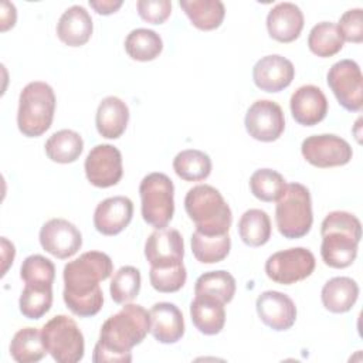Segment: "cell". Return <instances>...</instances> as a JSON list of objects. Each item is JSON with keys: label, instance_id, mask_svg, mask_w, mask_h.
<instances>
[{"label": "cell", "instance_id": "cell-16", "mask_svg": "<svg viewBox=\"0 0 363 363\" xmlns=\"http://www.w3.org/2000/svg\"><path fill=\"white\" fill-rule=\"evenodd\" d=\"M255 309L261 322L277 332L291 329L296 320V306L294 301L279 291H265L259 294Z\"/></svg>", "mask_w": 363, "mask_h": 363}, {"label": "cell", "instance_id": "cell-29", "mask_svg": "<svg viewBox=\"0 0 363 363\" xmlns=\"http://www.w3.org/2000/svg\"><path fill=\"white\" fill-rule=\"evenodd\" d=\"M47 350L37 328H23L17 330L10 343V354L18 363H35L45 356Z\"/></svg>", "mask_w": 363, "mask_h": 363}, {"label": "cell", "instance_id": "cell-21", "mask_svg": "<svg viewBox=\"0 0 363 363\" xmlns=\"http://www.w3.org/2000/svg\"><path fill=\"white\" fill-rule=\"evenodd\" d=\"M150 333L163 343L170 345L179 342L184 335V319L182 311L170 302H157L149 311Z\"/></svg>", "mask_w": 363, "mask_h": 363}, {"label": "cell", "instance_id": "cell-3", "mask_svg": "<svg viewBox=\"0 0 363 363\" xmlns=\"http://www.w3.org/2000/svg\"><path fill=\"white\" fill-rule=\"evenodd\" d=\"M320 255L325 265L336 269L350 267L362 238L360 220L347 211L329 213L320 225Z\"/></svg>", "mask_w": 363, "mask_h": 363}, {"label": "cell", "instance_id": "cell-20", "mask_svg": "<svg viewBox=\"0 0 363 363\" xmlns=\"http://www.w3.org/2000/svg\"><path fill=\"white\" fill-rule=\"evenodd\" d=\"M302 10L289 1L275 4L267 16V30L271 38L279 43L295 41L303 28Z\"/></svg>", "mask_w": 363, "mask_h": 363}, {"label": "cell", "instance_id": "cell-39", "mask_svg": "<svg viewBox=\"0 0 363 363\" xmlns=\"http://www.w3.org/2000/svg\"><path fill=\"white\" fill-rule=\"evenodd\" d=\"M150 285L163 294H172L182 289L187 279V271L184 264L167 268H156L150 267L149 271Z\"/></svg>", "mask_w": 363, "mask_h": 363}, {"label": "cell", "instance_id": "cell-6", "mask_svg": "<svg viewBox=\"0 0 363 363\" xmlns=\"http://www.w3.org/2000/svg\"><path fill=\"white\" fill-rule=\"evenodd\" d=\"M275 221L278 231L289 240L305 237L312 227V200L308 187L289 183L277 200Z\"/></svg>", "mask_w": 363, "mask_h": 363}, {"label": "cell", "instance_id": "cell-24", "mask_svg": "<svg viewBox=\"0 0 363 363\" xmlns=\"http://www.w3.org/2000/svg\"><path fill=\"white\" fill-rule=\"evenodd\" d=\"M190 318L200 333L217 335L225 325L224 303L210 296L196 295L190 303Z\"/></svg>", "mask_w": 363, "mask_h": 363}, {"label": "cell", "instance_id": "cell-26", "mask_svg": "<svg viewBox=\"0 0 363 363\" xmlns=\"http://www.w3.org/2000/svg\"><path fill=\"white\" fill-rule=\"evenodd\" d=\"M179 4L191 24L203 31L218 28L225 16V7L220 0H182Z\"/></svg>", "mask_w": 363, "mask_h": 363}, {"label": "cell", "instance_id": "cell-9", "mask_svg": "<svg viewBox=\"0 0 363 363\" xmlns=\"http://www.w3.org/2000/svg\"><path fill=\"white\" fill-rule=\"evenodd\" d=\"M315 255L305 247H294L274 252L265 261L267 277L281 285H292L312 275Z\"/></svg>", "mask_w": 363, "mask_h": 363}, {"label": "cell", "instance_id": "cell-10", "mask_svg": "<svg viewBox=\"0 0 363 363\" xmlns=\"http://www.w3.org/2000/svg\"><path fill=\"white\" fill-rule=\"evenodd\" d=\"M328 85L337 102L350 112H360L363 106V77L353 60L335 62L326 75Z\"/></svg>", "mask_w": 363, "mask_h": 363}, {"label": "cell", "instance_id": "cell-13", "mask_svg": "<svg viewBox=\"0 0 363 363\" xmlns=\"http://www.w3.org/2000/svg\"><path fill=\"white\" fill-rule=\"evenodd\" d=\"M245 129L251 138L259 142H274L285 129L282 108L269 99L255 101L245 113Z\"/></svg>", "mask_w": 363, "mask_h": 363}, {"label": "cell", "instance_id": "cell-37", "mask_svg": "<svg viewBox=\"0 0 363 363\" xmlns=\"http://www.w3.org/2000/svg\"><path fill=\"white\" fill-rule=\"evenodd\" d=\"M140 271L132 265L121 267L112 277L109 292L116 303H129L140 291Z\"/></svg>", "mask_w": 363, "mask_h": 363}, {"label": "cell", "instance_id": "cell-18", "mask_svg": "<svg viewBox=\"0 0 363 363\" xmlns=\"http://www.w3.org/2000/svg\"><path fill=\"white\" fill-rule=\"evenodd\" d=\"M133 217V203L129 197L113 196L102 200L94 211V227L104 235L122 233Z\"/></svg>", "mask_w": 363, "mask_h": 363}, {"label": "cell", "instance_id": "cell-23", "mask_svg": "<svg viewBox=\"0 0 363 363\" xmlns=\"http://www.w3.org/2000/svg\"><path fill=\"white\" fill-rule=\"evenodd\" d=\"M129 122V108L118 96L104 98L96 109L95 125L102 138L118 139L126 130Z\"/></svg>", "mask_w": 363, "mask_h": 363}, {"label": "cell", "instance_id": "cell-1", "mask_svg": "<svg viewBox=\"0 0 363 363\" xmlns=\"http://www.w3.org/2000/svg\"><path fill=\"white\" fill-rule=\"evenodd\" d=\"M113 272V264L102 251H86L64 267L62 298L67 308L79 318L96 315L104 303L99 286Z\"/></svg>", "mask_w": 363, "mask_h": 363}, {"label": "cell", "instance_id": "cell-17", "mask_svg": "<svg viewBox=\"0 0 363 363\" xmlns=\"http://www.w3.org/2000/svg\"><path fill=\"white\" fill-rule=\"evenodd\" d=\"M295 77L294 64L278 54L259 58L252 68V81L265 92H279L288 88Z\"/></svg>", "mask_w": 363, "mask_h": 363}, {"label": "cell", "instance_id": "cell-4", "mask_svg": "<svg viewBox=\"0 0 363 363\" xmlns=\"http://www.w3.org/2000/svg\"><path fill=\"white\" fill-rule=\"evenodd\" d=\"M184 210L196 224V230L206 235L227 234L233 213L223 194L210 184L191 187L184 197Z\"/></svg>", "mask_w": 363, "mask_h": 363}, {"label": "cell", "instance_id": "cell-25", "mask_svg": "<svg viewBox=\"0 0 363 363\" xmlns=\"http://www.w3.org/2000/svg\"><path fill=\"white\" fill-rule=\"evenodd\" d=\"M359 296V285L349 277L330 278L320 291V299L332 313L349 312Z\"/></svg>", "mask_w": 363, "mask_h": 363}, {"label": "cell", "instance_id": "cell-15", "mask_svg": "<svg viewBox=\"0 0 363 363\" xmlns=\"http://www.w3.org/2000/svg\"><path fill=\"white\" fill-rule=\"evenodd\" d=\"M145 257L150 267L167 268L183 264L184 242L174 228L155 230L145 242Z\"/></svg>", "mask_w": 363, "mask_h": 363}, {"label": "cell", "instance_id": "cell-43", "mask_svg": "<svg viewBox=\"0 0 363 363\" xmlns=\"http://www.w3.org/2000/svg\"><path fill=\"white\" fill-rule=\"evenodd\" d=\"M0 18H1V31H7L9 28L14 27L17 13H16V7L13 3H9V1L1 3V17Z\"/></svg>", "mask_w": 363, "mask_h": 363}, {"label": "cell", "instance_id": "cell-27", "mask_svg": "<svg viewBox=\"0 0 363 363\" xmlns=\"http://www.w3.org/2000/svg\"><path fill=\"white\" fill-rule=\"evenodd\" d=\"M44 149L50 160L67 164L75 162L81 156L84 150V140L78 132L61 129L47 139Z\"/></svg>", "mask_w": 363, "mask_h": 363}, {"label": "cell", "instance_id": "cell-28", "mask_svg": "<svg viewBox=\"0 0 363 363\" xmlns=\"http://www.w3.org/2000/svg\"><path fill=\"white\" fill-rule=\"evenodd\" d=\"M272 227L269 216L259 208H250L238 220V234L248 247H261L271 238Z\"/></svg>", "mask_w": 363, "mask_h": 363}, {"label": "cell", "instance_id": "cell-30", "mask_svg": "<svg viewBox=\"0 0 363 363\" xmlns=\"http://www.w3.org/2000/svg\"><path fill=\"white\" fill-rule=\"evenodd\" d=\"M191 252L201 264H216L227 258L231 250V238L227 234L206 235L197 230L191 234Z\"/></svg>", "mask_w": 363, "mask_h": 363}, {"label": "cell", "instance_id": "cell-22", "mask_svg": "<svg viewBox=\"0 0 363 363\" xmlns=\"http://www.w3.org/2000/svg\"><path fill=\"white\" fill-rule=\"evenodd\" d=\"M92 30L94 23L91 14L78 4L67 9L57 23V35L68 47L86 44L92 35Z\"/></svg>", "mask_w": 363, "mask_h": 363}, {"label": "cell", "instance_id": "cell-32", "mask_svg": "<svg viewBox=\"0 0 363 363\" xmlns=\"http://www.w3.org/2000/svg\"><path fill=\"white\" fill-rule=\"evenodd\" d=\"M162 50V37L150 28H135L125 38V51L136 61H153L159 57Z\"/></svg>", "mask_w": 363, "mask_h": 363}, {"label": "cell", "instance_id": "cell-34", "mask_svg": "<svg viewBox=\"0 0 363 363\" xmlns=\"http://www.w3.org/2000/svg\"><path fill=\"white\" fill-rule=\"evenodd\" d=\"M343 38L332 21H320L312 27L308 35V47L312 54L320 58L336 55L343 48Z\"/></svg>", "mask_w": 363, "mask_h": 363}, {"label": "cell", "instance_id": "cell-33", "mask_svg": "<svg viewBox=\"0 0 363 363\" xmlns=\"http://www.w3.org/2000/svg\"><path fill=\"white\" fill-rule=\"evenodd\" d=\"M174 173L186 182H200L211 173V159L199 149H186L173 159Z\"/></svg>", "mask_w": 363, "mask_h": 363}, {"label": "cell", "instance_id": "cell-35", "mask_svg": "<svg viewBox=\"0 0 363 363\" xmlns=\"http://www.w3.org/2000/svg\"><path fill=\"white\" fill-rule=\"evenodd\" d=\"M51 305L52 285H24L18 299V306L23 316L33 320L40 319L51 309Z\"/></svg>", "mask_w": 363, "mask_h": 363}, {"label": "cell", "instance_id": "cell-11", "mask_svg": "<svg viewBox=\"0 0 363 363\" xmlns=\"http://www.w3.org/2000/svg\"><path fill=\"white\" fill-rule=\"evenodd\" d=\"M301 153L309 164L320 169L345 166L353 156L349 142L332 133L308 136L301 145Z\"/></svg>", "mask_w": 363, "mask_h": 363}, {"label": "cell", "instance_id": "cell-42", "mask_svg": "<svg viewBox=\"0 0 363 363\" xmlns=\"http://www.w3.org/2000/svg\"><path fill=\"white\" fill-rule=\"evenodd\" d=\"M89 6L102 16H109L118 11L122 6V0H89Z\"/></svg>", "mask_w": 363, "mask_h": 363}, {"label": "cell", "instance_id": "cell-44", "mask_svg": "<svg viewBox=\"0 0 363 363\" xmlns=\"http://www.w3.org/2000/svg\"><path fill=\"white\" fill-rule=\"evenodd\" d=\"M1 252H3V269H1V277L6 275L7 269H9V265L13 264V259H14V254H16V250H14V245L6 238V237H1Z\"/></svg>", "mask_w": 363, "mask_h": 363}, {"label": "cell", "instance_id": "cell-2", "mask_svg": "<svg viewBox=\"0 0 363 363\" xmlns=\"http://www.w3.org/2000/svg\"><path fill=\"white\" fill-rule=\"evenodd\" d=\"M149 332V312L142 305L125 303L119 312L102 323L92 360L95 363L132 362V347L140 345Z\"/></svg>", "mask_w": 363, "mask_h": 363}, {"label": "cell", "instance_id": "cell-41", "mask_svg": "<svg viewBox=\"0 0 363 363\" xmlns=\"http://www.w3.org/2000/svg\"><path fill=\"white\" fill-rule=\"evenodd\" d=\"M136 7L140 18L150 24L164 23L172 13V3L169 0H139Z\"/></svg>", "mask_w": 363, "mask_h": 363}, {"label": "cell", "instance_id": "cell-36", "mask_svg": "<svg viewBox=\"0 0 363 363\" xmlns=\"http://www.w3.org/2000/svg\"><path fill=\"white\" fill-rule=\"evenodd\" d=\"M285 179L272 169H258L250 177V190L261 201H277L285 190Z\"/></svg>", "mask_w": 363, "mask_h": 363}, {"label": "cell", "instance_id": "cell-5", "mask_svg": "<svg viewBox=\"0 0 363 363\" xmlns=\"http://www.w3.org/2000/svg\"><path fill=\"white\" fill-rule=\"evenodd\" d=\"M55 94L43 81L27 84L18 96L17 126L27 138H38L45 133L54 119Z\"/></svg>", "mask_w": 363, "mask_h": 363}, {"label": "cell", "instance_id": "cell-7", "mask_svg": "<svg viewBox=\"0 0 363 363\" xmlns=\"http://www.w3.org/2000/svg\"><path fill=\"white\" fill-rule=\"evenodd\" d=\"M139 196L143 220L156 230L166 228L174 214V186L170 177L160 172L149 173L139 184Z\"/></svg>", "mask_w": 363, "mask_h": 363}, {"label": "cell", "instance_id": "cell-38", "mask_svg": "<svg viewBox=\"0 0 363 363\" xmlns=\"http://www.w3.org/2000/svg\"><path fill=\"white\" fill-rule=\"evenodd\" d=\"M20 278L30 285H52L55 278V267L51 259L34 254L28 255L20 268Z\"/></svg>", "mask_w": 363, "mask_h": 363}, {"label": "cell", "instance_id": "cell-14", "mask_svg": "<svg viewBox=\"0 0 363 363\" xmlns=\"http://www.w3.org/2000/svg\"><path fill=\"white\" fill-rule=\"evenodd\" d=\"M38 238L43 250L60 259L75 255L82 245L81 231L65 218H51L44 223Z\"/></svg>", "mask_w": 363, "mask_h": 363}, {"label": "cell", "instance_id": "cell-40", "mask_svg": "<svg viewBox=\"0 0 363 363\" xmlns=\"http://www.w3.org/2000/svg\"><path fill=\"white\" fill-rule=\"evenodd\" d=\"M343 41L360 44L363 41V10L350 9L342 14L336 24Z\"/></svg>", "mask_w": 363, "mask_h": 363}, {"label": "cell", "instance_id": "cell-8", "mask_svg": "<svg viewBox=\"0 0 363 363\" xmlns=\"http://www.w3.org/2000/svg\"><path fill=\"white\" fill-rule=\"evenodd\" d=\"M47 353L58 363H77L85 353V342L77 322L67 315L51 318L41 328Z\"/></svg>", "mask_w": 363, "mask_h": 363}, {"label": "cell", "instance_id": "cell-19", "mask_svg": "<svg viewBox=\"0 0 363 363\" xmlns=\"http://www.w3.org/2000/svg\"><path fill=\"white\" fill-rule=\"evenodd\" d=\"M289 108L295 122L303 126H315L328 113V99L319 86L302 85L291 95Z\"/></svg>", "mask_w": 363, "mask_h": 363}, {"label": "cell", "instance_id": "cell-12", "mask_svg": "<svg viewBox=\"0 0 363 363\" xmlns=\"http://www.w3.org/2000/svg\"><path fill=\"white\" fill-rule=\"evenodd\" d=\"M84 169L85 176L92 186L99 189L112 187L119 183L123 174L122 155L113 145H96L88 153Z\"/></svg>", "mask_w": 363, "mask_h": 363}, {"label": "cell", "instance_id": "cell-31", "mask_svg": "<svg viewBox=\"0 0 363 363\" xmlns=\"http://www.w3.org/2000/svg\"><path fill=\"white\" fill-rule=\"evenodd\" d=\"M235 279L227 271H208L200 275L194 284V295L214 298L224 305L231 302L235 295Z\"/></svg>", "mask_w": 363, "mask_h": 363}]
</instances>
